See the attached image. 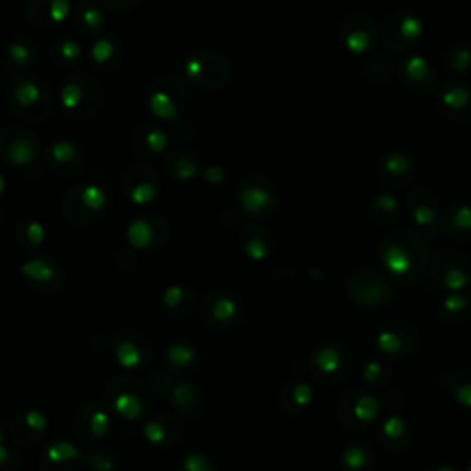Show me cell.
Returning a JSON list of instances; mask_svg holds the SVG:
<instances>
[{
	"label": "cell",
	"mask_w": 471,
	"mask_h": 471,
	"mask_svg": "<svg viewBox=\"0 0 471 471\" xmlns=\"http://www.w3.org/2000/svg\"><path fill=\"white\" fill-rule=\"evenodd\" d=\"M378 255L387 275L402 284L416 282L431 262L426 238L411 229L390 231L383 238Z\"/></svg>",
	"instance_id": "cell-1"
},
{
	"label": "cell",
	"mask_w": 471,
	"mask_h": 471,
	"mask_svg": "<svg viewBox=\"0 0 471 471\" xmlns=\"http://www.w3.org/2000/svg\"><path fill=\"white\" fill-rule=\"evenodd\" d=\"M106 100L102 85L89 72L76 70L67 76L59 90L61 109L74 122H87L100 113Z\"/></svg>",
	"instance_id": "cell-2"
},
{
	"label": "cell",
	"mask_w": 471,
	"mask_h": 471,
	"mask_svg": "<svg viewBox=\"0 0 471 471\" xmlns=\"http://www.w3.org/2000/svg\"><path fill=\"white\" fill-rule=\"evenodd\" d=\"M8 107L24 123H44L52 116L54 98L43 82L20 76L8 87Z\"/></svg>",
	"instance_id": "cell-3"
},
{
	"label": "cell",
	"mask_w": 471,
	"mask_h": 471,
	"mask_svg": "<svg viewBox=\"0 0 471 471\" xmlns=\"http://www.w3.org/2000/svg\"><path fill=\"white\" fill-rule=\"evenodd\" d=\"M109 208V193L104 186L87 183L72 186L61 203V212L70 225L85 229L100 221Z\"/></svg>",
	"instance_id": "cell-4"
},
{
	"label": "cell",
	"mask_w": 471,
	"mask_h": 471,
	"mask_svg": "<svg viewBox=\"0 0 471 471\" xmlns=\"http://www.w3.org/2000/svg\"><path fill=\"white\" fill-rule=\"evenodd\" d=\"M186 106V80L176 72H166L147 89V107L161 122H176Z\"/></svg>",
	"instance_id": "cell-5"
},
{
	"label": "cell",
	"mask_w": 471,
	"mask_h": 471,
	"mask_svg": "<svg viewBox=\"0 0 471 471\" xmlns=\"http://www.w3.org/2000/svg\"><path fill=\"white\" fill-rule=\"evenodd\" d=\"M106 400L118 416L138 420L152 407V387L138 380L120 376L107 383Z\"/></svg>",
	"instance_id": "cell-6"
},
{
	"label": "cell",
	"mask_w": 471,
	"mask_h": 471,
	"mask_svg": "<svg viewBox=\"0 0 471 471\" xmlns=\"http://www.w3.org/2000/svg\"><path fill=\"white\" fill-rule=\"evenodd\" d=\"M426 27L421 19L407 10H394L383 19L380 37L389 52H411L424 39Z\"/></svg>",
	"instance_id": "cell-7"
},
{
	"label": "cell",
	"mask_w": 471,
	"mask_h": 471,
	"mask_svg": "<svg viewBox=\"0 0 471 471\" xmlns=\"http://www.w3.org/2000/svg\"><path fill=\"white\" fill-rule=\"evenodd\" d=\"M231 63L217 52L200 51L184 61V80L201 90H217L231 82Z\"/></svg>",
	"instance_id": "cell-8"
},
{
	"label": "cell",
	"mask_w": 471,
	"mask_h": 471,
	"mask_svg": "<svg viewBox=\"0 0 471 471\" xmlns=\"http://www.w3.org/2000/svg\"><path fill=\"white\" fill-rule=\"evenodd\" d=\"M383 402L366 389H352L337 404V420L346 429H365L381 418Z\"/></svg>",
	"instance_id": "cell-9"
},
{
	"label": "cell",
	"mask_w": 471,
	"mask_h": 471,
	"mask_svg": "<svg viewBox=\"0 0 471 471\" xmlns=\"http://www.w3.org/2000/svg\"><path fill=\"white\" fill-rule=\"evenodd\" d=\"M236 197L239 208L249 217L256 219L269 217L279 203L277 186L263 173H249L239 183Z\"/></svg>",
	"instance_id": "cell-10"
},
{
	"label": "cell",
	"mask_w": 471,
	"mask_h": 471,
	"mask_svg": "<svg viewBox=\"0 0 471 471\" xmlns=\"http://www.w3.org/2000/svg\"><path fill=\"white\" fill-rule=\"evenodd\" d=\"M39 155V140L28 128L6 126L0 130V159L4 162L20 169H34Z\"/></svg>",
	"instance_id": "cell-11"
},
{
	"label": "cell",
	"mask_w": 471,
	"mask_h": 471,
	"mask_svg": "<svg viewBox=\"0 0 471 471\" xmlns=\"http://www.w3.org/2000/svg\"><path fill=\"white\" fill-rule=\"evenodd\" d=\"M311 374L318 383L337 385L352 370V354L342 342H326L310 356Z\"/></svg>",
	"instance_id": "cell-12"
},
{
	"label": "cell",
	"mask_w": 471,
	"mask_h": 471,
	"mask_svg": "<svg viewBox=\"0 0 471 471\" xmlns=\"http://www.w3.org/2000/svg\"><path fill=\"white\" fill-rule=\"evenodd\" d=\"M346 291L350 299L361 308H380L392 296V287L380 271L361 267L346 280Z\"/></svg>",
	"instance_id": "cell-13"
},
{
	"label": "cell",
	"mask_w": 471,
	"mask_h": 471,
	"mask_svg": "<svg viewBox=\"0 0 471 471\" xmlns=\"http://www.w3.org/2000/svg\"><path fill=\"white\" fill-rule=\"evenodd\" d=\"M429 272L431 279L450 293L464 291L471 284V263L453 249L435 255L429 262Z\"/></svg>",
	"instance_id": "cell-14"
},
{
	"label": "cell",
	"mask_w": 471,
	"mask_h": 471,
	"mask_svg": "<svg viewBox=\"0 0 471 471\" xmlns=\"http://www.w3.org/2000/svg\"><path fill=\"white\" fill-rule=\"evenodd\" d=\"M407 210L421 236H436L440 232V203L431 186H414L407 195Z\"/></svg>",
	"instance_id": "cell-15"
},
{
	"label": "cell",
	"mask_w": 471,
	"mask_h": 471,
	"mask_svg": "<svg viewBox=\"0 0 471 471\" xmlns=\"http://www.w3.org/2000/svg\"><path fill=\"white\" fill-rule=\"evenodd\" d=\"M339 39L350 54L363 56L368 54L380 41V28L372 17L350 13L339 24Z\"/></svg>",
	"instance_id": "cell-16"
},
{
	"label": "cell",
	"mask_w": 471,
	"mask_h": 471,
	"mask_svg": "<svg viewBox=\"0 0 471 471\" xmlns=\"http://www.w3.org/2000/svg\"><path fill=\"white\" fill-rule=\"evenodd\" d=\"M418 344V330L411 322L390 320L376 335V349L387 359H404L411 356Z\"/></svg>",
	"instance_id": "cell-17"
},
{
	"label": "cell",
	"mask_w": 471,
	"mask_h": 471,
	"mask_svg": "<svg viewBox=\"0 0 471 471\" xmlns=\"http://www.w3.org/2000/svg\"><path fill=\"white\" fill-rule=\"evenodd\" d=\"M20 275L39 294H56L65 286V272L61 265L48 256H32L20 265Z\"/></svg>",
	"instance_id": "cell-18"
},
{
	"label": "cell",
	"mask_w": 471,
	"mask_h": 471,
	"mask_svg": "<svg viewBox=\"0 0 471 471\" xmlns=\"http://www.w3.org/2000/svg\"><path fill=\"white\" fill-rule=\"evenodd\" d=\"M201 317L210 328L216 330H229L243 317L241 304L236 296L229 291H210L201 302Z\"/></svg>",
	"instance_id": "cell-19"
},
{
	"label": "cell",
	"mask_w": 471,
	"mask_h": 471,
	"mask_svg": "<svg viewBox=\"0 0 471 471\" xmlns=\"http://www.w3.org/2000/svg\"><path fill=\"white\" fill-rule=\"evenodd\" d=\"M169 238V227L162 216L144 214L131 221L126 231V239L135 251L159 249Z\"/></svg>",
	"instance_id": "cell-20"
},
{
	"label": "cell",
	"mask_w": 471,
	"mask_h": 471,
	"mask_svg": "<svg viewBox=\"0 0 471 471\" xmlns=\"http://www.w3.org/2000/svg\"><path fill=\"white\" fill-rule=\"evenodd\" d=\"M123 192L138 207L157 201L161 192V177L150 164H133L123 176Z\"/></svg>",
	"instance_id": "cell-21"
},
{
	"label": "cell",
	"mask_w": 471,
	"mask_h": 471,
	"mask_svg": "<svg viewBox=\"0 0 471 471\" xmlns=\"http://www.w3.org/2000/svg\"><path fill=\"white\" fill-rule=\"evenodd\" d=\"M436 106L444 116L457 123H471V83L445 82L436 92Z\"/></svg>",
	"instance_id": "cell-22"
},
{
	"label": "cell",
	"mask_w": 471,
	"mask_h": 471,
	"mask_svg": "<svg viewBox=\"0 0 471 471\" xmlns=\"http://www.w3.org/2000/svg\"><path fill=\"white\" fill-rule=\"evenodd\" d=\"M398 82L412 94H428L436 83V72L431 61L420 54H412L396 68Z\"/></svg>",
	"instance_id": "cell-23"
},
{
	"label": "cell",
	"mask_w": 471,
	"mask_h": 471,
	"mask_svg": "<svg viewBox=\"0 0 471 471\" xmlns=\"http://www.w3.org/2000/svg\"><path fill=\"white\" fill-rule=\"evenodd\" d=\"M44 162L59 177H74L85 166V153L72 140H56L44 153Z\"/></svg>",
	"instance_id": "cell-24"
},
{
	"label": "cell",
	"mask_w": 471,
	"mask_h": 471,
	"mask_svg": "<svg viewBox=\"0 0 471 471\" xmlns=\"http://www.w3.org/2000/svg\"><path fill=\"white\" fill-rule=\"evenodd\" d=\"M70 0H27V4L22 8L24 19H27L32 27L41 30H51L61 24L72 13Z\"/></svg>",
	"instance_id": "cell-25"
},
{
	"label": "cell",
	"mask_w": 471,
	"mask_h": 471,
	"mask_svg": "<svg viewBox=\"0 0 471 471\" xmlns=\"http://www.w3.org/2000/svg\"><path fill=\"white\" fill-rule=\"evenodd\" d=\"M376 176L383 188H405L414 179V161L405 152H389L380 159Z\"/></svg>",
	"instance_id": "cell-26"
},
{
	"label": "cell",
	"mask_w": 471,
	"mask_h": 471,
	"mask_svg": "<svg viewBox=\"0 0 471 471\" xmlns=\"http://www.w3.org/2000/svg\"><path fill=\"white\" fill-rule=\"evenodd\" d=\"M114 346V357L123 368H142L147 361H150L152 346L142 334L135 330H123L120 332L113 342Z\"/></svg>",
	"instance_id": "cell-27"
},
{
	"label": "cell",
	"mask_w": 471,
	"mask_h": 471,
	"mask_svg": "<svg viewBox=\"0 0 471 471\" xmlns=\"http://www.w3.org/2000/svg\"><path fill=\"white\" fill-rule=\"evenodd\" d=\"M74 429L83 444H92L106 436L109 429V414L92 400H87L74 418Z\"/></svg>",
	"instance_id": "cell-28"
},
{
	"label": "cell",
	"mask_w": 471,
	"mask_h": 471,
	"mask_svg": "<svg viewBox=\"0 0 471 471\" xmlns=\"http://www.w3.org/2000/svg\"><path fill=\"white\" fill-rule=\"evenodd\" d=\"M378 438L389 453H402L412 442L409 421L400 412H387L378 428Z\"/></svg>",
	"instance_id": "cell-29"
},
{
	"label": "cell",
	"mask_w": 471,
	"mask_h": 471,
	"mask_svg": "<svg viewBox=\"0 0 471 471\" xmlns=\"http://www.w3.org/2000/svg\"><path fill=\"white\" fill-rule=\"evenodd\" d=\"M168 144H169L168 131L162 130L161 126H153V123L138 126L130 138L131 152L140 159H153L157 155H166Z\"/></svg>",
	"instance_id": "cell-30"
},
{
	"label": "cell",
	"mask_w": 471,
	"mask_h": 471,
	"mask_svg": "<svg viewBox=\"0 0 471 471\" xmlns=\"http://www.w3.org/2000/svg\"><path fill=\"white\" fill-rule=\"evenodd\" d=\"M89 54H90V61L94 63V67L104 74L116 72L122 67L123 58H126L122 41L111 35L96 37Z\"/></svg>",
	"instance_id": "cell-31"
},
{
	"label": "cell",
	"mask_w": 471,
	"mask_h": 471,
	"mask_svg": "<svg viewBox=\"0 0 471 471\" xmlns=\"http://www.w3.org/2000/svg\"><path fill=\"white\" fill-rule=\"evenodd\" d=\"M85 455L76 448V445L58 440L41 459V469L43 471H78L82 460Z\"/></svg>",
	"instance_id": "cell-32"
},
{
	"label": "cell",
	"mask_w": 471,
	"mask_h": 471,
	"mask_svg": "<svg viewBox=\"0 0 471 471\" xmlns=\"http://www.w3.org/2000/svg\"><path fill=\"white\" fill-rule=\"evenodd\" d=\"M48 420L39 411H24L17 414L10 426V436L19 445L35 444L46 431Z\"/></svg>",
	"instance_id": "cell-33"
},
{
	"label": "cell",
	"mask_w": 471,
	"mask_h": 471,
	"mask_svg": "<svg viewBox=\"0 0 471 471\" xmlns=\"http://www.w3.org/2000/svg\"><path fill=\"white\" fill-rule=\"evenodd\" d=\"M440 232L459 241H471V205L451 203L440 214Z\"/></svg>",
	"instance_id": "cell-34"
},
{
	"label": "cell",
	"mask_w": 471,
	"mask_h": 471,
	"mask_svg": "<svg viewBox=\"0 0 471 471\" xmlns=\"http://www.w3.org/2000/svg\"><path fill=\"white\" fill-rule=\"evenodd\" d=\"M164 169L173 181H192L203 171L201 159L190 150H171L164 155Z\"/></svg>",
	"instance_id": "cell-35"
},
{
	"label": "cell",
	"mask_w": 471,
	"mask_h": 471,
	"mask_svg": "<svg viewBox=\"0 0 471 471\" xmlns=\"http://www.w3.org/2000/svg\"><path fill=\"white\" fill-rule=\"evenodd\" d=\"M239 245L247 258L263 262L265 258H269L272 249H275V238H272V234L265 227L249 225L241 231Z\"/></svg>",
	"instance_id": "cell-36"
},
{
	"label": "cell",
	"mask_w": 471,
	"mask_h": 471,
	"mask_svg": "<svg viewBox=\"0 0 471 471\" xmlns=\"http://www.w3.org/2000/svg\"><path fill=\"white\" fill-rule=\"evenodd\" d=\"M72 20L83 37H100L107 22L102 8H98L92 0H80L72 10Z\"/></svg>",
	"instance_id": "cell-37"
},
{
	"label": "cell",
	"mask_w": 471,
	"mask_h": 471,
	"mask_svg": "<svg viewBox=\"0 0 471 471\" xmlns=\"http://www.w3.org/2000/svg\"><path fill=\"white\" fill-rule=\"evenodd\" d=\"M311 402H313V387L302 380L287 381L279 394L280 409L291 416L302 414L311 405Z\"/></svg>",
	"instance_id": "cell-38"
},
{
	"label": "cell",
	"mask_w": 471,
	"mask_h": 471,
	"mask_svg": "<svg viewBox=\"0 0 471 471\" xmlns=\"http://www.w3.org/2000/svg\"><path fill=\"white\" fill-rule=\"evenodd\" d=\"M438 318L444 325L457 326L471 318V293H448L438 304Z\"/></svg>",
	"instance_id": "cell-39"
},
{
	"label": "cell",
	"mask_w": 471,
	"mask_h": 471,
	"mask_svg": "<svg viewBox=\"0 0 471 471\" xmlns=\"http://www.w3.org/2000/svg\"><path fill=\"white\" fill-rule=\"evenodd\" d=\"M169 402L184 418H197L201 414L203 409V392L201 389L193 383H181L177 387H173L169 394Z\"/></svg>",
	"instance_id": "cell-40"
},
{
	"label": "cell",
	"mask_w": 471,
	"mask_h": 471,
	"mask_svg": "<svg viewBox=\"0 0 471 471\" xmlns=\"http://www.w3.org/2000/svg\"><path fill=\"white\" fill-rule=\"evenodd\" d=\"M183 433L181 421L173 416H155L144 426V438L157 445H168L176 444Z\"/></svg>",
	"instance_id": "cell-41"
},
{
	"label": "cell",
	"mask_w": 471,
	"mask_h": 471,
	"mask_svg": "<svg viewBox=\"0 0 471 471\" xmlns=\"http://www.w3.org/2000/svg\"><path fill=\"white\" fill-rule=\"evenodd\" d=\"M339 464L342 471H372L376 464V455L365 440H354L342 450Z\"/></svg>",
	"instance_id": "cell-42"
},
{
	"label": "cell",
	"mask_w": 471,
	"mask_h": 471,
	"mask_svg": "<svg viewBox=\"0 0 471 471\" xmlns=\"http://www.w3.org/2000/svg\"><path fill=\"white\" fill-rule=\"evenodd\" d=\"M162 306L173 317H188L197 306V299L190 287L186 286H169L162 294Z\"/></svg>",
	"instance_id": "cell-43"
},
{
	"label": "cell",
	"mask_w": 471,
	"mask_h": 471,
	"mask_svg": "<svg viewBox=\"0 0 471 471\" xmlns=\"http://www.w3.org/2000/svg\"><path fill=\"white\" fill-rule=\"evenodd\" d=\"M51 59L59 68H74L83 61V46L72 37H56L51 44Z\"/></svg>",
	"instance_id": "cell-44"
},
{
	"label": "cell",
	"mask_w": 471,
	"mask_h": 471,
	"mask_svg": "<svg viewBox=\"0 0 471 471\" xmlns=\"http://www.w3.org/2000/svg\"><path fill=\"white\" fill-rule=\"evenodd\" d=\"M398 214H400V205L392 193L376 195L368 208L370 221L378 227H390L392 223L398 219Z\"/></svg>",
	"instance_id": "cell-45"
},
{
	"label": "cell",
	"mask_w": 471,
	"mask_h": 471,
	"mask_svg": "<svg viewBox=\"0 0 471 471\" xmlns=\"http://www.w3.org/2000/svg\"><path fill=\"white\" fill-rule=\"evenodd\" d=\"M15 239L27 251H34L46 241V227L34 217H22L17 221Z\"/></svg>",
	"instance_id": "cell-46"
},
{
	"label": "cell",
	"mask_w": 471,
	"mask_h": 471,
	"mask_svg": "<svg viewBox=\"0 0 471 471\" xmlns=\"http://www.w3.org/2000/svg\"><path fill=\"white\" fill-rule=\"evenodd\" d=\"M195 361H197L195 350L186 342H173L166 352L168 370L176 372V374H184V372L193 370Z\"/></svg>",
	"instance_id": "cell-47"
},
{
	"label": "cell",
	"mask_w": 471,
	"mask_h": 471,
	"mask_svg": "<svg viewBox=\"0 0 471 471\" xmlns=\"http://www.w3.org/2000/svg\"><path fill=\"white\" fill-rule=\"evenodd\" d=\"M444 67L451 74H466L471 70V44L459 41L444 54Z\"/></svg>",
	"instance_id": "cell-48"
},
{
	"label": "cell",
	"mask_w": 471,
	"mask_h": 471,
	"mask_svg": "<svg viewBox=\"0 0 471 471\" xmlns=\"http://www.w3.org/2000/svg\"><path fill=\"white\" fill-rule=\"evenodd\" d=\"M6 61L15 68H28L35 61L34 46L27 39H12L4 51Z\"/></svg>",
	"instance_id": "cell-49"
},
{
	"label": "cell",
	"mask_w": 471,
	"mask_h": 471,
	"mask_svg": "<svg viewBox=\"0 0 471 471\" xmlns=\"http://www.w3.org/2000/svg\"><path fill=\"white\" fill-rule=\"evenodd\" d=\"M361 376H363V381L368 387L383 389L392 380V368L389 366V363L385 359H370L363 366V374Z\"/></svg>",
	"instance_id": "cell-50"
},
{
	"label": "cell",
	"mask_w": 471,
	"mask_h": 471,
	"mask_svg": "<svg viewBox=\"0 0 471 471\" xmlns=\"http://www.w3.org/2000/svg\"><path fill=\"white\" fill-rule=\"evenodd\" d=\"M448 389L453 396V400L471 411V368H464L455 372L451 380L448 381Z\"/></svg>",
	"instance_id": "cell-51"
},
{
	"label": "cell",
	"mask_w": 471,
	"mask_h": 471,
	"mask_svg": "<svg viewBox=\"0 0 471 471\" xmlns=\"http://www.w3.org/2000/svg\"><path fill=\"white\" fill-rule=\"evenodd\" d=\"M183 471H216L212 460L201 453H190L183 460Z\"/></svg>",
	"instance_id": "cell-52"
},
{
	"label": "cell",
	"mask_w": 471,
	"mask_h": 471,
	"mask_svg": "<svg viewBox=\"0 0 471 471\" xmlns=\"http://www.w3.org/2000/svg\"><path fill=\"white\" fill-rule=\"evenodd\" d=\"M405 404V392L402 389H389L385 392V398H383V407L389 412H398V409H402V405Z\"/></svg>",
	"instance_id": "cell-53"
},
{
	"label": "cell",
	"mask_w": 471,
	"mask_h": 471,
	"mask_svg": "<svg viewBox=\"0 0 471 471\" xmlns=\"http://www.w3.org/2000/svg\"><path fill=\"white\" fill-rule=\"evenodd\" d=\"M201 173H203V179L212 186H221L227 181V173L221 166H208Z\"/></svg>",
	"instance_id": "cell-54"
},
{
	"label": "cell",
	"mask_w": 471,
	"mask_h": 471,
	"mask_svg": "<svg viewBox=\"0 0 471 471\" xmlns=\"http://www.w3.org/2000/svg\"><path fill=\"white\" fill-rule=\"evenodd\" d=\"M152 381H153V383H152V389H153L157 394H161V396H169V394H171V390H173V383H171V380H169V376L166 374V372H157V374L153 376Z\"/></svg>",
	"instance_id": "cell-55"
},
{
	"label": "cell",
	"mask_w": 471,
	"mask_h": 471,
	"mask_svg": "<svg viewBox=\"0 0 471 471\" xmlns=\"http://www.w3.org/2000/svg\"><path fill=\"white\" fill-rule=\"evenodd\" d=\"M100 3L113 10V12H118V13H123V12H131L135 10L138 4H140V0H100Z\"/></svg>",
	"instance_id": "cell-56"
},
{
	"label": "cell",
	"mask_w": 471,
	"mask_h": 471,
	"mask_svg": "<svg viewBox=\"0 0 471 471\" xmlns=\"http://www.w3.org/2000/svg\"><path fill=\"white\" fill-rule=\"evenodd\" d=\"M89 462L96 471H111L113 469L111 455H94L89 459Z\"/></svg>",
	"instance_id": "cell-57"
},
{
	"label": "cell",
	"mask_w": 471,
	"mask_h": 471,
	"mask_svg": "<svg viewBox=\"0 0 471 471\" xmlns=\"http://www.w3.org/2000/svg\"><path fill=\"white\" fill-rule=\"evenodd\" d=\"M17 464H19L17 457L8 448H4L3 444H0V466L10 469V471H13L17 467Z\"/></svg>",
	"instance_id": "cell-58"
},
{
	"label": "cell",
	"mask_w": 471,
	"mask_h": 471,
	"mask_svg": "<svg viewBox=\"0 0 471 471\" xmlns=\"http://www.w3.org/2000/svg\"><path fill=\"white\" fill-rule=\"evenodd\" d=\"M424 471H460V469L455 467V466H451V464H435V466L426 467Z\"/></svg>",
	"instance_id": "cell-59"
},
{
	"label": "cell",
	"mask_w": 471,
	"mask_h": 471,
	"mask_svg": "<svg viewBox=\"0 0 471 471\" xmlns=\"http://www.w3.org/2000/svg\"><path fill=\"white\" fill-rule=\"evenodd\" d=\"M6 188H8V183H6V177L0 173V200H3L4 193H6Z\"/></svg>",
	"instance_id": "cell-60"
},
{
	"label": "cell",
	"mask_w": 471,
	"mask_h": 471,
	"mask_svg": "<svg viewBox=\"0 0 471 471\" xmlns=\"http://www.w3.org/2000/svg\"><path fill=\"white\" fill-rule=\"evenodd\" d=\"M3 440H4V433H3V428H0V444H3Z\"/></svg>",
	"instance_id": "cell-61"
},
{
	"label": "cell",
	"mask_w": 471,
	"mask_h": 471,
	"mask_svg": "<svg viewBox=\"0 0 471 471\" xmlns=\"http://www.w3.org/2000/svg\"><path fill=\"white\" fill-rule=\"evenodd\" d=\"M467 471H471V462H469V464H467Z\"/></svg>",
	"instance_id": "cell-62"
}]
</instances>
